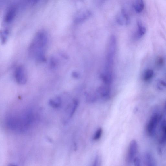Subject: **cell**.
Wrapping results in <instances>:
<instances>
[{
  "label": "cell",
  "mask_w": 166,
  "mask_h": 166,
  "mask_svg": "<svg viewBox=\"0 0 166 166\" xmlns=\"http://www.w3.org/2000/svg\"><path fill=\"white\" fill-rule=\"evenodd\" d=\"M47 36L44 32H39L36 34L30 47L31 53H32L39 59H44V49L47 42Z\"/></svg>",
  "instance_id": "6da1fadb"
},
{
  "label": "cell",
  "mask_w": 166,
  "mask_h": 166,
  "mask_svg": "<svg viewBox=\"0 0 166 166\" xmlns=\"http://www.w3.org/2000/svg\"><path fill=\"white\" fill-rule=\"evenodd\" d=\"M116 39L115 36H111L107 50L106 64L113 66L116 49Z\"/></svg>",
  "instance_id": "7a4b0ae2"
},
{
  "label": "cell",
  "mask_w": 166,
  "mask_h": 166,
  "mask_svg": "<svg viewBox=\"0 0 166 166\" xmlns=\"http://www.w3.org/2000/svg\"><path fill=\"white\" fill-rule=\"evenodd\" d=\"M159 119V115L157 113L153 114L151 117L146 127V132L148 135L152 136L155 134Z\"/></svg>",
  "instance_id": "3957f363"
},
{
  "label": "cell",
  "mask_w": 166,
  "mask_h": 166,
  "mask_svg": "<svg viewBox=\"0 0 166 166\" xmlns=\"http://www.w3.org/2000/svg\"><path fill=\"white\" fill-rule=\"evenodd\" d=\"M15 78L16 82L20 84H24L27 82V78L23 67L20 66L17 68L15 72Z\"/></svg>",
  "instance_id": "277c9868"
},
{
  "label": "cell",
  "mask_w": 166,
  "mask_h": 166,
  "mask_svg": "<svg viewBox=\"0 0 166 166\" xmlns=\"http://www.w3.org/2000/svg\"><path fill=\"white\" fill-rule=\"evenodd\" d=\"M138 146L137 142L133 140L130 142L127 155V159L129 162L133 161L138 151Z\"/></svg>",
  "instance_id": "5b68a950"
},
{
  "label": "cell",
  "mask_w": 166,
  "mask_h": 166,
  "mask_svg": "<svg viewBox=\"0 0 166 166\" xmlns=\"http://www.w3.org/2000/svg\"><path fill=\"white\" fill-rule=\"evenodd\" d=\"M117 20L118 23L122 25L128 24L130 21L129 16L124 10H122L121 12L118 14Z\"/></svg>",
  "instance_id": "8992f818"
},
{
  "label": "cell",
  "mask_w": 166,
  "mask_h": 166,
  "mask_svg": "<svg viewBox=\"0 0 166 166\" xmlns=\"http://www.w3.org/2000/svg\"><path fill=\"white\" fill-rule=\"evenodd\" d=\"M98 92L102 98L107 99L109 97L110 94V87L109 85H105V86H102L99 88L98 90Z\"/></svg>",
  "instance_id": "52a82bcc"
},
{
  "label": "cell",
  "mask_w": 166,
  "mask_h": 166,
  "mask_svg": "<svg viewBox=\"0 0 166 166\" xmlns=\"http://www.w3.org/2000/svg\"><path fill=\"white\" fill-rule=\"evenodd\" d=\"M161 129L162 131V134L159 139V142L161 143L166 142V120H163L161 123Z\"/></svg>",
  "instance_id": "ba28073f"
},
{
  "label": "cell",
  "mask_w": 166,
  "mask_h": 166,
  "mask_svg": "<svg viewBox=\"0 0 166 166\" xmlns=\"http://www.w3.org/2000/svg\"><path fill=\"white\" fill-rule=\"evenodd\" d=\"M144 160L146 166H156L154 158L150 153H148L145 154Z\"/></svg>",
  "instance_id": "9c48e42d"
},
{
  "label": "cell",
  "mask_w": 166,
  "mask_h": 166,
  "mask_svg": "<svg viewBox=\"0 0 166 166\" xmlns=\"http://www.w3.org/2000/svg\"><path fill=\"white\" fill-rule=\"evenodd\" d=\"M16 11V8L14 7H11L9 9L6 15L5 18L6 22H9L12 21L15 16Z\"/></svg>",
  "instance_id": "30bf717a"
},
{
  "label": "cell",
  "mask_w": 166,
  "mask_h": 166,
  "mask_svg": "<svg viewBox=\"0 0 166 166\" xmlns=\"http://www.w3.org/2000/svg\"><path fill=\"white\" fill-rule=\"evenodd\" d=\"M144 2L142 0L136 1L133 5L135 11L138 13L142 12L144 9Z\"/></svg>",
  "instance_id": "8fae6325"
},
{
  "label": "cell",
  "mask_w": 166,
  "mask_h": 166,
  "mask_svg": "<svg viewBox=\"0 0 166 166\" xmlns=\"http://www.w3.org/2000/svg\"><path fill=\"white\" fill-rule=\"evenodd\" d=\"M49 104L51 107L57 108L61 106V98L57 97L54 99H50L49 100Z\"/></svg>",
  "instance_id": "7c38bea8"
},
{
  "label": "cell",
  "mask_w": 166,
  "mask_h": 166,
  "mask_svg": "<svg viewBox=\"0 0 166 166\" xmlns=\"http://www.w3.org/2000/svg\"><path fill=\"white\" fill-rule=\"evenodd\" d=\"M90 15V11H84L80 12V13L78 16L76 18V21L77 22H82L84 21Z\"/></svg>",
  "instance_id": "4fadbf2b"
},
{
  "label": "cell",
  "mask_w": 166,
  "mask_h": 166,
  "mask_svg": "<svg viewBox=\"0 0 166 166\" xmlns=\"http://www.w3.org/2000/svg\"><path fill=\"white\" fill-rule=\"evenodd\" d=\"M137 24L138 26L137 35L138 37H140L145 34L146 29L142 26V22L140 20H138Z\"/></svg>",
  "instance_id": "5bb4252c"
},
{
  "label": "cell",
  "mask_w": 166,
  "mask_h": 166,
  "mask_svg": "<svg viewBox=\"0 0 166 166\" xmlns=\"http://www.w3.org/2000/svg\"><path fill=\"white\" fill-rule=\"evenodd\" d=\"M154 72L152 70L147 69L145 70L143 74V79L145 81L150 80L153 77Z\"/></svg>",
  "instance_id": "9a60e30c"
},
{
  "label": "cell",
  "mask_w": 166,
  "mask_h": 166,
  "mask_svg": "<svg viewBox=\"0 0 166 166\" xmlns=\"http://www.w3.org/2000/svg\"><path fill=\"white\" fill-rule=\"evenodd\" d=\"M78 102L76 100H75L73 102L70 108V117H71L73 115H74L75 110L77 108Z\"/></svg>",
  "instance_id": "2e32d148"
},
{
  "label": "cell",
  "mask_w": 166,
  "mask_h": 166,
  "mask_svg": "<svg viewBox=\"0 0 166 166\" xmlns=\"http://www.w3.org/2000/svg\"><path fill=\"white\" fill-rule=\"evenodd\" d=\"M102 132V129L101 128H99L98 129L95 133L94 137H93V139L94 140H99L100 138L101 137Z\"/></svg>",
  "instance_id": "e0dca14e"
},
{
  "label": "cell",
  "mask_w": 166,
  "mask_h": 166,
  "mask_svg": "<svg viewBox=\"0 0 166 166\" xmlns=\"http://www.w3.org/2000/svg\"><path fill=\"white\" fill-rule=\"evenodd\" d=\"M134 166H141L140 160L138 157H135L133 160Z\"/></svg>",
  "instance_id": "ac0fdd59"
},
{
  "label": "cell",
  "mask_w": 166,
  "mask_h": 166,
  "mask_svg": "<svg viewBox=\"0 0 166 166\" xmlns=\"http://www.w3.org/2000/svg\"><path fill=\"white\" fill-rule=\"evenodd\" d=\"M164 60L162 57H158L157 60V64L159 66H161L164 63Z\"/></svg>",
  "instance_id": "d6986e66"
},
{
  "label": "cell",
  "mask_w": 166,
  "mask_h": 166,
  "mask_svg": "<svg viewBox=\"0 0 166 166\" xmlns=\"http://www.w3.org/2000/svg\"><path fill=\"white\" fill-rule=\"evenodd\" d=\"M99 158L98 155L95 157L92 166H99Z\"/></svg>",
  "instance_id": "ffe728a7"
},
{
  "label": "cell",
  "mask_w": 166,
  "mask_h": 166,
  "mask_svg": "<svg viewBox=\"0 0 166 166\" xmlns=\"http://www.w3.org/2000/svg\"><path fill=\"white\" fill-rule=\"evenodd\" d=\"M158 84H159L161 85L162 86L166 88V83L163 81V80H159Z\"/></svg>",
  "instance_id": "44dd1931"
},
{
  "label": "cell",
  "mask_w": 166,
  "mask_h": 166,
  "mask_svg": "<svg viewBox=\"0 0 166 166\" xmlns=\"http://www.w3.org/2000/svg\"><path fill=\"white\" fill-rule=\"evenodd\" d=\"M73 76L75 78H77L79 77V74L77 73L76 72H74L73 74Z\"/></svg>",
  "instance_id": "7402d4cb"
},
{
  "label": "cell",
  "mask_w": 166,
  "mask_h": 166,
  "mask_svg": "<svg viewBox=\"0 0 166 166\" xmlns=\"http://www.w3.org/2000/svg\"><path fill=\"white\" fill-rule=\"evenodd\" d=\"M164 109H165V111H166V102L165 103V105Z\"/></svg>",
  "instance_id": "603a6c76"
},
{
  "label": "cell",
  "mask_w": 166,
  "mask_h": 166,
  "mask_svg": "<svg viewBox=\"0 0 166 166\" xmlns=\"http://www.w3.org/2000/svg\"><path fill=\"white\" fill-rule=\"evenodd\" d=\"M8 166H17L16 165L14 164H11L9 165Z\"/></svg>",
  "instance_id": "cb8c5ba5"
}]
</instances>
